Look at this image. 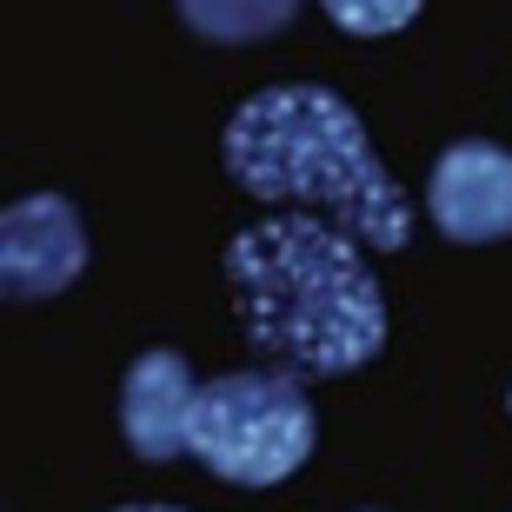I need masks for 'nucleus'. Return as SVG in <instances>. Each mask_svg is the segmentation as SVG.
Segmentation results:
<instances>
[{
    "label": "nucleus",
    "mask_w": 512,
    "mask_h": 512,
    "mask_svg": "<svg viewBox=\"0 0 512 512\" xmlns=\"http://www.w3.org/2000/svg\"><path fill=\"white\" fill-rule=\"evenodd\" d=\"M227 293L260 360L293 380L360 373L386 346V300L360 240L320 213H273L227 240Z\"/></svg>",
    "instance_id": "nucleus-1"
},
{
    "label": "nucleus",
    "mask_w": 512,
    "mask_h": 512,
    "mask_svg": "<svg viewBox=\"0 0 512 512\" xmlns=\"http://www.w3.org/2000/svg\"><path fill=\"white\" fill-rule=\"evenodd\" d=\"M220 160L253 200L306 207L346 227L360 247L399 253L413 240V207L399 180L373 160L360 114L333 87H266L220 133Z\"/></svg>",
    "instance_id": "nucleus-2"
},
{
    "label": "nucleus",
    "mask_w": 512,
    "mask_h": 512,
    "mask_svg": "<svg viewBox=\"0 0 512 512\" xmlns=\"http://www.w3.org/2000/svg\"><path fill=\"white\" fill-rule=\"evenodd\" d=\"M187 453L207 466L213 479L233 486H280L286 473H300L313 453V406H306L293 373H220L193 399V433Z\"/></svg>",
    "instance_id": "nucleus-3"
},
{
    "label": "nucleus",
    "mask_w": 512,
    "mask_h": 512,
    "mask_svg": "<svg viewBox=\"0 0 512 512\" xmlns=\"http://www.w3.org/2000/svg\"><path fill=\"white\" fill-rule=\"evenodd\" d=\"M80 266H87V233L60 193H27L0 213V293L7 300H47L80 280Z\"/></svg>",
    "instance_id": "nucleus-4"
},
{
    "label": "nucleus",
    "mask_w": 512,
    "mask_h": 512,
    "mask_svg": "<svg viewBox=\"0 0 512 512\" xmlns=\"http://www.w3.org/2000/svg\"><path fill=\"white\" fill-rule=\"evenodd\" d=\"M426 213L459 247H486L512 233V153L493 140H459L426 180Z\"/></svg>",
    "instance_id": "nucleus-5"
},
{
    "label": "nucleus",
    "mask_w": 512,
    "mask_h": 512,
    "mask_svg": "<svg viewBox=\"0 0 512 512\" xmlns=\"http://www.w3.org/2000/svg\"><path fill=\"white\" fill-rule=\"evenodd\" d=\"M193 399H200V386H193L187 360H180L173 346L140 353V360H133V373H127V386H120V433H127V446L140 459L187 453Z\"/></svg>",
    "instance_id": "nucleus-6"
},
{
    "label": "nucleus",
    "mask_w": 512,
    "mask_h": 512,
    "mask_svg": "<svg viewBox=\"0 0 512 512\" xmlns=\"http://www.w3.org/2000/svg\"><path fill=\"white\" fill-rule=\"evenodd\" d=\"M300 0H180V20L207 40H260L280 34Z\"/></svg>",
    "instance_id": "nucleus-7"
},
{
    "label": "nucleus",
    "mask_w": 512,
    "mask_h": 512,
    "mask_svg": "<svg viewBox=\"0 0 512 512\" xmlns=\"http://www.w3.org/2000/svg\"><path fill=\"white\" fill-rule=\"evenodd\" d=\"M326 7V20L333 27H346V34H399L406 20L419 14V0H320Z\"/></svg>",
    "instance_id": "nucleus-8"
},
{
    "label": "nucleus",
    "mask_w": 512,
    "mask_h": 512,
    "mask_svg": "<svg viewBox=\"0 0 512 512\" xmlns=\"http://www.w3.org/2000/svg\"><path fill=\"white\" fill-rule=\"evenodd\" d=\"M120 512H173V506H120Z\"/></svg>",
    "instance_id": "nucleus-9"
}]
</instances>
